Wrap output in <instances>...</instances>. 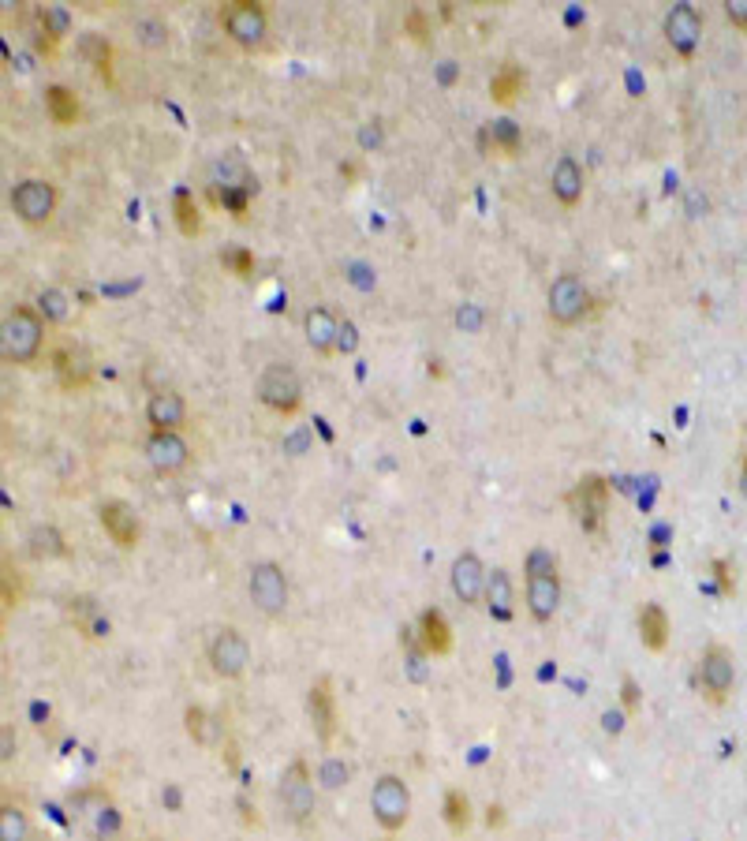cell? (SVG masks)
I'll return each mask as SVG.
<instances>
[{"instance_id":"1","label":"cell","mask_w":747,"mask_h":841,"mask_svg":"<svg viewBox=\"0 0 747 841\" xmlns=\"http://www.w3.org/2000/svg\"><path fill=\"white\" fill-rule=\"evenodd\" d=\"M45 344V322L38 307L30 303H15L8 318H4V356L19 363V367H30L34 359L42 356Z\"/></svg>"},{"instance_id":"2","label":"cell","mask_w":747,"mask_h":841,"mask_svg":"<svg viewBox=\"0 0 747 841\" xmlns=\"http://www.w3.org/2000/svg\"><path fill=\"white\" fill-rule=\"evenodd\" d=\"M695 685L703 692L706 703L721 707L725 699L733 696L736 685V658L725 643H710L703 655H699V666H695Z\"/></svg>"},{"instance_id":"3","label":"cell","mask_w":747,"mask_h":841,"mask_svg":"<svg viewBox=\"0 0 747 841\" xmlns=\"http://www.w3.org/2000/svg\"><path fill=\"white\" fill-rule=\"evenodd\" d=\"M370 812L378 819V827L389 830V834L408 827V819H411L408 782H404L400 774H381L378 782H374V789H370Z\"/></svg>"},{"instance_id":"4","label":"cell","mask_w":747,"mask_h":841,"mask_svg":"<svg viewBox=\"0 0 747 841\" xmlns=\"http://www.w3.org/2000/svg\"><path fill=\"white\" fill-rule=\"evenodd\" d=\"M221 27L240 49H258L269 34V12L258 0H232L221 8Z\"/></svg>"},{"instance_id":"5","label":"cell","mask_w":747,"mask_h":841,"mask_svg":"<svg viewBox=\"0 0 747 841\" xmlns=\"http://www.w3.org/2000/svg\"><path fill=\"white\" fill-rule=\"evenodd\" d=\"M12 210L15 217L30 225V229H42L53 221L57 214V187L49 184L45 176H27L12 187Z\"/></svg>"},{"instance_id":"6","label":"cell","mask_w":747,"mask_h":841,"mask_svg":"<svg viewBox=\"0 0 747 841\" xmlns=\"http://www.w3.org/2000/svg\"><path fill=\"white\" fill-rule=\"evenodd\" d=\"M258 400L269 412L277 415H296L303 408V382L288 363H269L262 378H258Z\"/></svg>"},{"instance_id":"7","label":"cell","mask_w":747,"mask_h":841,"mask_svg":"<svg viewBox=\"0 0 747 841\" xmlns=\"http://www.w3.org/2000/svg\"><path fill=\"white\" fill-rule=\"evenodd\" d=\"M568 509L576 516V524L583 531H602L606 528V509H609V483L602 475H583L572 490H568Z\"/></svg>"},{"instance_id":"8","label":"cell","mask_w":747,"mask_h":841,"mask_svg":"<svg viewBox=\"0 0 747 841\" xmlns=\"http://www.w3.org/2000/svg\"><path fill=\"white\" fill-rule=\"evenodd\" d=\"M247 591H251V602L266 617H281L288 610V576H284V569L277 561H258V565H251Z\"/></svg>"},{"instance_id":"9","label":"cell","mask_w":747,"mask_h":841,"mask_svg":"<svg viewBox=\"0 0 747 841\" xmlns=\"http://www.w3.org/2000/svg\"><path fill=\"white\" fill-rule=\"evenodd\" d=\"M206 658H210V670L221 681H236V677H243L247 662H251V643L243 640L240 628H217Z\"/></svg>"},{"instance_id":"10","label":"cell","mask_w":747,"mask_h":841,"mask_svg":"<svg viewBox=\"0 0 747 841\" xmlns=\"http://www.w3.org/2000/svg\"><path fill=\"white\" fill-rule=\"evenodd\" d=\"M591 311V288L576 273H561L550 285V322L557 326H576Z\"/></svg>"},{"instance_id":"11","label":"cell","mask_w":747,"mask_h":841,"mask_svg":"<svg viewBox=\"0 0 747 841\" xmlns=\"http://www.w3.org/2000/svg\"><path fill=\"white\" fill-rule=\"evenodd\" d=\"M311 782H314V774L303 759H296L292 767L284 770L277 797H281V808L292 823H307V819L314 815V785Z\"/></svg>"},{"instance_id":"12","label":"cell","mask_w":747,"mask_h":841,"mask_svg":"<svg viewBox=\"0 0 747 841\" xmlns=\"http://www.w3.org/2000/svg\"><path fill=\"white\" fill-rule=\"evenodd\" d=\"M703 38V15L695 12V4H673L665 15V42L677 57L691 60Z\"/></svg>"},{"instance_id":"13","label":"cell","mask_w":747,"mask_h":841,"mask_svg":"<svg viewBox=\"0 0 747 841\" xmlns=\"http://www.w3.org/2000/svg\"><path fill=\"white\" fill-rule=\"evenodd\" d=\"M486 580H490V572H486V565H482V557L475 550H464L452 561V595L464 606H479L486 599Z\"/></svg>"},{"instance_id":"14","label":"cell","mask_w":747,"mask_h":841,"mask_svg":"<svg viewBox=\"0 0 747 841\" xmlns=\"http://www.w3.org/2000/svg\"><path fill=\"white\" fill-rule=\"evenodd\" d=\"M150 434H180L187 427V400L176 389H154L146 400Z\"/></svg>"},{"instance_id":"15","label":"cell","mask_w":747,"mask_h":841,"mask_svg":"<svg viewBox=\"0 0 747 841\" xmlns=\"http://www.w3.org/2000/svg\"><path fill=\"white\" fill-rule=\"evenodd\" d=\"M307 714H311L314 737L329 748L337 741V696H333V681L329 677H318L307 692Z\"/></svg>"},{"instance_id":"16","label":"cell","mask_w":747,"mask_h":841,"mask_svg":"<svg viewBox=\"0 0 747 841\" xmlns=\"http://www.w3.org/2000/svg\"><path fill=\"white\" fill-rule=\"evenodd\" d=\"M98 520H101V528H105V535H109L120 550H135L142 542V524L127 501H101Z\"/></svg>"},{"instance_id":"17","label":"cell","mask_w":747,"mask_h":841,"mask_svg":"<svg viewBox=\"0 0 747 841\" xmlns=\"http://www.w3.org/2000/svg\"><path fill=\"white\" fill-rule=\"evenodd\" d=\"M146 460H150L154 471H161V475H176V471L187 468L191 449H187V442L180 434H150V438H146Z\"/></svg>"},{"instance_id":"18","label":"cell","mask_w":747,"mask_h":841,"mask_svg":"<svg viewBox=\"0 0 747 841\" xmlns=\"http://www.w3.org/2000/svg\"><path fill=\"white\" fill-rule=\"evenodd\" d=\"M303 337L318 356H333L340 341V318L329 307H311L303 314Z\"/></svg>"},{"instance_id":"19","label":"cell","mask_w":747,"mask_h":841,"mask_svg":"<svg viewBox=\"0 0 747 841\" xmlns=\"http://www.w3.org/2000/svg\"><path fill=\"white\" fill-rule=\"evenodd\" d=\"M53 374H57V382L68 389V393H83L86 385H90V359H86L83 348H71V344H64V348H57L53 352Z\"/></svg>"},{"instance_id":"20","label":"cell","mask_w":747,"mask_h":841,"mask_svg":"<svg viewBox=\"0 0 747 841\" xmlns=\"http://www.w3.org/2000/svg\"><path fill=\"white\" fill-rule=\"evenodd\" d=\"M561 602V572H546V576H527V610L535 621H550Z\"/></svg>"},{"instance_id":"21","label":"cell","mask_w":747,"mask_h":841,"mask_svg":"<svg viewBox=\"0 0 747 841\" xmlns=\"http://www.w3.org/2000/svg\"><path fill=\"white\" fill-rule=\"evenodd\" d=\"M635 625H639V640H643V647L647 651H654V655H662L665 647H669V613H665L662 602H643L639 606V617H635Z\"/></svg>"},{"instance_id":"22","label":"cell","mask_w":747,"mask_h":841,"mask_svg":"<svg viewBox=\"0 0 747 841\" xmlns=\"http://www.w3.org/2000/svg\"><path fill=\"white\" fill-rule=\"evenodd\" d=\"M419 643H423V651L430 658H445L452 651V628L437 606H426L419 613Z\"/></svg>"},{"instance_id":"23","label":"cell","mask_w":747,"mask_h":841,"mask_svg":"<svg viewBox=\"0 0 747 841\" xmlns=\"http://www.w3.org/2000/svg\"><path fill=\"white\" fill-rule=\"evenodd\" d=\"M68 617H71V625L79 628L86 640H105V636L113 632L109 617L101 613V606L90 599V595H75V599H68Z\"/></svg>"},{"instance_id":"24","label":"cell","mask_w":747,"mask_h":841,"mask_svg":"<svg viewBox=\"0 0 747 841\" xmlns=\"http://www.w3.org/2000/svg\"><path fill=\"white\" fill-rule=\"evenodd\" d=\"M550 191H553V199L561 202V206H576L579 199H583V169H579V161L576 157H568L564 154L557 165H553V172H550Z\"/></svg>"},{"instance_id":"25","label":"cell","mask_w":747,"mask_h":841,"mask_svg":"<svg viewBox=\"0 0 747 841\" xmlns=\"http://www.w3.org/2000/svg\"><path fill=\"white\" fill-rule=\"evenodd\" d=\"M45 113L57 128H75L83 120V105H79V94L64 83L45 86Z\"/></svg>"},{"instance_id":"26","label":"cell","mask_w":747,"mask_h":841,"mask_svg":"<svg viewBox=\"0 0 747 841\" xmlns=\"http://www.w3.org/2000/svg\"><path fill=\"white\" fill-rule=\"evenodd\" d=\"M523 146V135L516 128V120H494L482 131V150L486 154H501V157H516Z\"/></svg>"},{"instance_id":"27","label":"cell","mask_w":747,"mask_h":841,"mask_svg":"<svg viewBox=\"0 0 747 841\" xmlns=\"http://www.w3.org/2000/svg\"><path fill=\"white\" fill-rule=\"evenodd\" d=\"M27 550H30V557H38V561H57V557L68 554V539H64V531L53 528V524H38V528H30V535H27Z\"/></svg>"},{"instance_id":"28","label":"cell","mask_w":747,"mask_h":841,"mask_svg":"<svg viewBox=\"0 0 747 841\" xmlns=\"http://www.w3.org/2000/svg\"><path fill=\"white\" fill-rule=\"evenodd\" d=\"M523 90H527V75H523V68H516L512 60H505V64L494 72V79H490V98H494L497 105H512Z\"/></svg>"},{"instance_id":"29","label":"cell","mask_w":747,"mask_h":841,"mask_svg":"<svg viewBox=\"0 0 747 841\" xmlns=\"http://www.w3.org/2000/svg\"><path fill=\"white\" fill-rule=\"evenodd\" d=\"M486 610L494 613V621H512V576L505 569H494L486 580Z\"/></svg>"},{"instance_id":"30","label":"cell","mask_w":747,"mask_h":841,"mask_svg":"<svg viewBox=\"0 0 747 841\" xmlns=\"http://www.w3.org/2000/svg\"><path fill=\"white\" fill-rule=\"evenodd\" d=\"M172 214H176V225H180V232H184L187 240H195L198 232H202V210H198L195 195H191L187 187L176 191V199H172Z\"/></svg>"},{"instance_id":"31","label":"cell","mask_w":747,"mask_h":841,"mask_svg":"<svg viewBox=\"0 0 747 841\" xmlns=\"http://www.w3.org/2000/svg\"><path fill=\"white\" fill-rule=\"evenodd\" d=\"M83 53L90 57L94 72L105 86H113V45L105 42L101 34H83Z\"/></svg>"},{"instance_id":"32","label":"cell","mask_w":747,"mask_h":841,"mask_svg":"<svg viewBox=\"0 0 747 841\" xmlns=\"http://www.w3.org/2000/svg\"><path fill=\"white\" fill-rule=\"evenodd\" d=\"M38 30H42L49 42H64L71 34V15L60 8V4H42L38 8Z\"/></svg>"},{"instance_id":"33","label":"cell","mask_w":747,"mask_h":841,"mask_svg":"<svg viewBox=\"0 0 747 841\" xmlns=\"http://www.w3.org/2000/svg\"><path fill=\"white\" fill-rule=\"evenodd\" d=\"M34 303H38V314H42V322H49V326H60V322H68L71 303H68V296H64L60 288H42Z\"/></svg>"},{"instance_id":"34","label":"cell","mask_w":747,"mask_h":841,"mask_svg":"<svg viewBox=\"0 0 747 841\" xmlns=\"http://www.w3.org/2000/svg\"><path fill=\"white\" fill-rule=\"evenodd\" d=\"M445 823H449V830H456V834H464V830L471 827V800H467L464 789H449V793H445Z\"/></svg>"},{"instance_id":"35","label":"cell","mask_w":747,"mask_h":841,"mask_svg":"<svg viewBox=\"0 0 747 841\" xmlns=\"http://www.w3.org/2000/svg\"><path fill=\"white\" fill-rule=\"evenodd\" d=\"M0 841H34L30 838V823L27 812L15 808V804H4L0 808Z\"/></svg>"},{"instance_id":"36","label":"cell","mask_w":747,"mask_h":841,"mask_svg":"<svg viewBox=\"0 0 747 841\" xmlns=\"http://www.w3.org/2000/svg\"><path fill=\"white\" fill-rule=\"evenodd\" d=\"M184 722H187V737L195 744H213V737H217V726H213V718L202 707H187L184 711Z\"/></svg>"},{"instance_id":"37","label":"cell","mask_w":747,"mask_h":841,"mask_svg":"<svg viewBox=\"0 0 747 841\" xmlns=\"http://www.w3.org/2000/svg\"><path fill=\"white\" fill-rule=\"evenodd\" d=\"M23 595H27V587H23V572L15 569L12 561L4 557V610L23 606Z\"/></svg>"},{"instance_id":"38","label":"cell","mask_w":747,"mask_h":841,"mask_svg":"<svg viewBox=\"0 0 747 841\" xmlns=\"http://www.w3.org/2000/svg\"><path fill=\"white\" fill-rule=\"evenodd\" d=\"M135 34H139V42L146 45V49H161V45L169 42V27H165L161 19H154V15L139 19V23H135Z\"/></svg>"},{"instance_id":"39","label":"cell","mask_w":747,"mask_h":841,"mask_svg":"<svg viewBox=\"0 0 747 841\" xmlns=\"http://www.w3.org/2000/svg\"><path fill=\"white\" fill-rule=\"evenodd\" d=\"M221 266H225L228 273H236L240 281H247L254 273V255L247 247H228V251H221Z\"/></svg>"},{"instance_id":"40","label":"cell","mask_w":747,"mask_h":841,"mask_svg":"<svg viewBox=\"0 0 747 841\" xmlns=\"http://www.w3.org/2000/svg\"><path fill=\"white\" fill-rule=\"evenodd\" d=\"M523 572H527V576H546V572H557V554L546 550V546H535V550L527 554V561H523Z\"/></svg>"},{"instance_id":"41","label":"cell","mask_w":747,"mask_h":841,"mask_svg":"<svg viewBox=\"0 0 747 841\" xmlns=\"http://www.w3.org/2000/svg\"><path fill=\"white\" fill-rule=\"evenodd\" d=\"M348 763L344 759H325L322 767H318V782H322V789H340V785L348 782Z\"/></svg>"},{"instance_id":"42","label":"cell","mask_w":747,"mask_h":841,"mask_svg":"<svg viewBox=\"0 0 747 841\" xmlns=\"http://www.w3.org/2000/svg\"><path fill=\"white\" fill-rule=\"evenodd\" d=\"M710 569H714V580H718V595H721V599H733V595H736L733 561H725V557H714V561H710Z\"/></svg>"},{"instance_id":"43","label":"cell","mask_w":747,"mask_h":841,"mask_svg":"<svg viewBox=\"0 0 747 841\" xmlns=\"http://www.w3.org/2000/svg\"><path fill=\"white\" fill-rule=\"evenodd\" d=\"M404 30H408V34H411V38H415L419 45L430 42V19H426L423 8H411L408 19H404Z\"/></svg>"},{"instance_id":"44","label":"cell","mask_w":747,"mask_h":841,"mask_svg":"<svg viewBox=\"0 0 747 841\" xmlns=\"http://www.w3.org/2000/svg\"><path fill=\"white\" fill-rule=\"evenodd\" d=\"M621 703H624V714H628V718H632V714L639 711V703H643V692H639L632 673H624L621 677Z\"/></svg>"},{"instance_id":"45","label":"cell","mask_w":747,"mask_h":841,"mask_svg":"<svg viewBox=\"0 0 747 841\" xmlns=\"http://www.w3.org/2000/svg\"><path fill=\"white\" fill-rule=\"evenodd\" d=\"M725 15H729V23H733L736 30H744L747 34V0H729V4H725Z\"/></svg>"},{"instance_id":"46","label":"cell","mask_w":747,"mask_h":841,"mask_svg":"<svg viewBox=\"0 0 747 841\" xmlns=\"http://www.w3.org/2000/svg\"><path fill=\"white\" fill-rule=\"evenodd\" d=\"M337 348H340V352H352V348H355V326L348 322V318L340 322V341H337Z\"/></svg>"},{"instance_id":"47","label":"cell","mask_w":747,"mask_h":841,"mask_svg":"<svg viewBox=\"0 0 747 841\" xmlns=\"http://www.w3.org/2000/svg\"><path fill=\"white\" fill-rule=\"evenodd\" d=\"M456 322H460V326H467V329H475V326H479V311H475V307H460Z\"/></svg>"},{"instance_id":"48","label":"cell","mask_w":747,"mask_h":841,"mask_svg":"<svg viewBox=\"0 0 747 841\" xmlns=\"http://www.w3.org/2000/svg\"><path fill=\"white\" fill-rule=\"evenodd\" d=\"M624 718H628L624 711H609V714H606V733H621V729H624Z\"/></svg>"},{"instance_id":"49","label":"cell","mask_w":747,"mask_h":841,"mask_svg":"<svg viewBox=\"0 0 747 841\" xmlns=\"http://www.w3.org/2000/svg\"><path fill=\"white\" fill-rule=\"evenodd\" d=\"M0 741H4V752H0V759L8 763V759L15 756V752H12V726H4V733H0Z\"/></svg>"},{"instance_id":"50","label":"cell","mask_w":747,"mask_h":841,"mask_svg":"<svg viewBox=\"0 0 747 841\" xmlns=\"http://www.w3.org/2000/svg\"><path fill=\"white\" fill-rule=\"evenodd\" d=\"M505 808H497V804H490V812H486V823H490V827H501V819H505Z\"/></svg>"},{"instance_id":"51","label":"cell","mask_w":747,"mask_h":841,"mask_svg":"<svg viewBox=\"0 0 747 841\" xmlns=\"http://www.w3.org/2000/svg\"><path fill=\"white\" fill-rule=\"evenodd\" d=\"M381 143V131L378 128H363V146H378Z\"/></svg>"},{"instance_id":"52","label":"cell","mask_w":747,"mask_h":841,"mask_svg":"<svg viewBox=\"0 0 747 841\" xmlns=\"http://www.w3.org/2000/svg\"><path fill=\"white\" fill-rule=\"evenodd\" d=\"M740 490L747 494V457H744V475H740Z\"/></svg>"}]
</instances>
